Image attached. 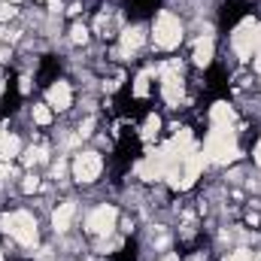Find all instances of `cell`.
Instances as JSON below:
<instances>
[{
    "instance_id": "obj_14",
    "label": "cell",
    "mask_w": 261,
    "mask_h": 261,
    "mask_svg": "<svg viewBox=\"0 0 261 261\" xmlns=\"http://www.w3.org/2000/svg\"><path fill=\"white\" fill-rule=\"evenodd\" d=\"M210 119H213V125L231 128V122H234V110H231L228 103H216V107L210 110Z\"/></svg>"
},
{
    "instance_id": "obj_12",
    "label": "cell",
    "mask_w": 261,
    "mask_h": 261,
    "mask_svg": "<svg viewBox=\"0 0 261 261\" xmlns=\"http://www.w3.org/2000/svg\"><path fill=\"white\" fill-rule=\"evenodd\" d=\"M213 52H216L213 40H210V37H200V40L195 43V55H192V58H195L197 67H206L210 61H213Z\"/></svg>"
},
{
    "instance_id": "obj_3",
    "label": "cell",
    "mask_w": 261,
    "mask_h": 261,
    "mask_svg": "<svg viewBox=\"0 0 261 261\" xmlns=\"http://www.w3.org/2000/svg\"><path fill=\"white\" fill-rule=\"evenodd\" d=\"M152 40H155L158 49H176L179 40H182V24H179V18H176L173 12L161 9L158 18H155V28H152Z\"/></svg>"
},
{
    "instance_id": "obj_21",
    "label": "cell",
    "mask_w": 261,
    "mask_h": 261,
    "mask_svg": "<svg viewBox=\"0 0 261 261\" xmlns=\"http://www.w3.org/2000/svg\"><path fill=\"white\" fill-rule=\"evenodd\" d=\"M12 15H15V6L6 3V0H0V21H9Z\"/></svg>"
},
{
    "instance_id": "obj_26",
    "label": "cell",
    "mask_w": 261,
    "mask_h": 261,
    "mask_svg": "<svg viewBox=\"0 0 261 261\" xmlns=\"http://www.w3.org/2000/svg\"><path fill=\"white\" fill-rule=\"evenodd\" d=\"M6 176H12V167H9V161H3V164H0V179H6Z\"/></svg>"
},
{
    "instance_id": "obj_10",
    "label": "cell",
    "mask_w": 261,
    "mask_h": 261,
    "mask_svg": "<svg viewBox=\"0 0 261 261\" xmlns=\"http://www.w3.org/2000/svg\"><path fill=\"white\" fill-rule=\"evenodd\" d=\"M73 216H76V203H73V200L58 203V210L52 213V228H55V231H67L70 222H73Z\"/></svg>"
},
{
    "instance_id": "obj_18",
    "label": "cell",
    "mask_w": 261,
    "mask_h": 261,
    "mask_svg": "<svg viewBox=\"0 0 261 261\" xmlns=\"http://www.w3.org/2000/svg\"><path fill=\"white\" fill-rule=\"evenodd\" d=\"M34 122L37 125H49L52 122V107L46 103V107H34Z\"/></svg>"
},
{
    "instance_id": "obj_31",
    "label": "cell",
    "mask_w": 261,
    "mask_h": 261,
    "mask_svg": "<svg viewBox=\"0 0 261 261\" xmlns=\"http://www.w3.org/2000/svg\"><path fill=\"white\" fill-rule=\"evenodd\" d=\"M6 3H12V6H15V3H18V0H6Z\"/></svg>"
},
{
    "instance_id": "obj_15",
    "label": "cell",
    "mask_w": 261,
    "mask_h": 261,
    "mask_svg": "<svg viewBox=\"0 0 261 261\" xmlns=\"http://www.w3.org/2000/svg\"><path fill=\"white\" fill-rule=\"evenodd\" d=\"M158 128H161V119H158V116H149V119H146V125H143V140H146V143H152V140L158 137Z\"/></svg>"
},
{
    "instance_id": "obj_13",
    "label": "cell",
    "mask_w": 261,
    "mask_h": 261,
    "mask_svg": "<svg viewBox=\"0 0 261 261\" xmlns=\"http://www.w3.org/2000/svg\"><path fill=\"white\" fill-rule=\"evenodd\" d=\"M21 152V143L15 134H0V161H12Z\"/></svg>"
},
{
    "instance_id": "obj_19",
    "label": "cell",
    "mask_w": 261,
    "mask_h": 261,
    "mask_svg": "<svg viewBox=\"0 0 261 261\" xmlns=\"http://www.w3.org/2000/svg\"><path fill=\"white\" fill-rule=\"evenodd\" d=\"M43 158H46V149H43V146H37V149H28V152H24V164H28V167H31V164H37V161H43Z\"/></svg>"
},
{
    "instance_id": "obj_4",
    "label": "cell",
    "mask_w": 261,
    "mask_h": 261,
    "mask_svg": "<svg viewBox=\"0 0 261 261\" xmlns=\"http://www.w3.org/2000/svg\"><path fill=\"white\" fill-rule=\"evenodd\" d=\"M161 97H164V103L167 107H179V100H182V67L176 64V61H170V64H164L161 70Z\"/></svg>"
},
{
    "instance_id": "obj_17",
    "label": "cell",
    "mask_w": 261,
    "mask_h": 261,
    "mask_svg": "<svg viewBox=\"0 0 261 261\" xmlns=\"http://www.w3.org/2000/svg\"><path fill=\"white\" fill-rule=\"evenodd\" d=\"M70 40L79 43V46H85V43H88V28H85V24H73V28H70Z\"/></svg>"
},
{
    "instance_id": "obj_29",
    "label": "cell",
    "mask_w": 261,
    "mask_h": 261,
    "mask_svg": "<svg viewBox=\"0 0 261 261\" xmlns=\"http://www.w3.org/2000/svg\"><path fill=\"white\" fill-rule=\"evenodd\" d=\"M255 164H261V143H258V149H255Z\"/></svg>"
},
{
    "instance_id": "obj_27",
    "label": "cell",
    "mask_w": 261,
    "mask_h": 261,
    "mask_svg": "<svg viewBox=\"0 0 261 261\" xmlns=\"http://www.w3.org/2000/svg\"><path fill=\"white\" fill-rule=\"evenodd\" d=\"M49 6H52V12H61V0H49Z\"/></svg>"
},
{
    "instance_id": "obj_33",
    "label": "cell",
    "mask_w": 261,
    "mask_h": 261,
    "mask_svg": "<svg viewBox=\"0 0 261 261\" xmlns=\"http://www.w3.org/2000/svg\"><path fill=\"white\" fill-rule=\"evenodd\" d=\"M0 94H3V85H0Z\"/></svg>"
},
{
    "instance_id": "obj_25",
    "label": "cell",
    "mask_w": 261,
    "mask_h": 261,
    "mask_svg": "<svg viewBox=\"0 0 261 261\" xmlns=\"http://www.w3.org/2000/svg\"><path fill=\"white\" fill-rule=\"evenodd\" d=\"M18 88H21V94H28V91H31V79L21 76V79H18Z\"/></svg>"
},
{
    "instance_id": "obj_1",
    "label": "cell",
    "mask_w": 261,
    "mask_h": 261,
    "mask_svg": "<svg viewBox=\"0 0 261 261\" xmlns=\"http://www.w3.org/2000/svg\"><path fill=\"white\" fill-rule=\"evenodd\" d=\"M240 152H237V140H234V130L222 128V125H213L206 143H203V158L213 161V164H228L234 161Z\"/></svg>"
},
{
    "instance_id": "obj_6",
    "label": "cell",
    "mask_w": 261,
    "mask_h": 261,
    "mask_svg": "<svg viewBox=\"0 0 261 261\" xmlns=\"http://www.w3.org/2000/svg\"><path fill=\"white\" fill-rule=\"evenodd\" d=\"M116 219H119V210L110 206V203H100L97 210L88 213L85 228H88V234H94V237H107V234L116 228Z\"/></svg>"
},
{
    "instance_id": "obj_9",
    "label": "cell",
    "mask_w": 261,
    "mask_h": 261,
    "mask_svg": "<svg viewBox=\"0 0 261 261\" xmlns=\"http://www.w3.org/2000/svg\"><path fill=\"white\" fill-rule=\"evenodd\" d=\"M170 149H173L179 158H186L189 152H195V137H192V130L189 128H176L173 140H170Z\"/></svg>"
},
{
    "instance_id": "obj_7",
    "label": "cell",
    "mask_w": 261,
    "mask_h": 261,
    "mask_svg": "<svg viewBox=\"0 0 261 261\" xmlns=\"http://www.w3.org/2000/svg\"><path fill=\"white\" fill-rule=\"evenodd\" d=\"M100 167H103V161L97 152H79L73 161V176H76V182H94L100 176Z\"/></svg>"
},
{
    "instance_id": "obj_22",
    "label": "cell",
    "mask_w": 261,
    "mask_h": 261,
    "mask_svg": "<svg viewBox=\"0 0 261 261\" xmlns=\"http://www.w3.org/2000/svg\"><path fill=\"white\" fill-rule=\"evenodd\" d=\"M21 189H24V192L31 195V192H37V189H40V179H37V176H24V182H21Z\"/></svg>"
},
{
    "instance_id": "obj_8",
    "label": "cell",
    "mask_w": 261,
    "mask_h": 261,
    "mask_svg": "<svg viewBox=\"0 0 261 261\" xmlns=\"http://www.w3.org/2000/svg\"><path fill=\"white\" fill-rule=\"evenodd\" d=\"M70 103H73V91H70V82L58 79V82L49 88V107H52V110H58V113H64V110H70Z\"/></svg>"
},
{
    "instance_id": "obj_5",
    "label": "cell",
    "mask_w": 261,
    "mask_h": 261,
    "mask_svg": "<svg viewBox=\"0 0 261 261\" xmlns=\"http://www.w3.org/2000/svg\"><path fill=\"white\" fill-rule=\"evenodd\" d=\"M231 46H234V52H237L243 61H249V58L255 55V46H258V21L243 18V21L237 24L234 37H231Z\"/></svg>"
},
{
    "instance_id": "obj_30",
    "label": "cell",
    "mask_w": 261,
    "mask_h": 261,
    "mask_svg": "<svg viewBox=\"0 0 261 261\" xmlns=\"http://www.w3.org/2000/svg\"><path fill=\"white\" fill-rule=\"evenodd\" d=\"M164 261H176V255H167V258H164Z\"/></svg>"
},
{
    "instance_id": "obj_23",
    "label": "cell",
    "mask_w": 261,
    "mask_h": 261,
    "mask_svg": "<svg viewBox=\"0 0 261 261\" xmlns=\"http://www.w3.org/2000/svg\"><path fill=\"white\" fill-rule=\"evenodd\" d=\"M91 128H94V119H85V122L79 125V130H76V134H79V137H88V134H91Z\"/></svg>"
},
{
    "instance_id": "obj_11",
    "label": "cell",
    "mask_w": 261,
    "mask_h": 261,
    "mask_svg": "<svg viewBox=\"0 0 261 261\" xmlns=\"http://www.w3.org/2000/svg\"><path fill=\"white\" fill-rule=\"evenodd\" d=\"M143 40H146V31H143L140 24L128 28V31L122 34V55H134V52L143 46Z\"/></svg>"
},
{
    "instance_id": "obj_16",
    "label": "cell",
    "mask_w": 261,
    "mask_h": 261,
    "mask_svg": "<svg viewBox=\"0 0 261 261\" xmlns=\"http://www.w3.org/2000/svg\"><path fill=\"white\" fill-rule=\"evenodd\" d=\"M149 76H152V70H143V73L134 79V94H137V97H146V94H149Z\"/></svg>"
},
{
    "instance_id": "obj_2",
    "label": "cell",
    "mask_w": 261,
    "mask_h": 261,
    "mask_svg": "<svg viewBox=\"0 0 261 261\" xmlns=\"http://www.w3.org/2000/svg\"><path fill=\"white\" fill-rule=\"evenodd\" d=\"M0 231L15 237V243H21V246H34L37 243V219L28 210H18L12 216H0Z\"/></svg>"
},
{
    "instance_id": "obj_24",
    "label": "cell",
    "mask_w": 261,
    "mask_h": 261,
    "mask_svg": "<svg viewBox=\"0 0 261 261\" xmlns=\"http://www.w3.org/2000/svg\"><path fill=\"white\" fill-rule=\"evenodd\" d=\"M64 170H67V161L64 158H58V161L52 164V173H55V176H64Z\"/></svg>"
},
{
    "instance_id": "obj_32",
    "label": "cell",
    "mask_w": 261,
    "mask_h": 261,
    "mask_svg": "<svg viewBox=\"0 0 261 261\" xmlns=\"http://www.w3.org/2000/svg\"><path fill=\"white\" fill-rule=\"evenodd\" d=\"M0 261H3V249H0Z\"/></svg>"
},
{
    "instance_id": "obj_28",
    "label": "cell",
    "mask_w": 261,
    "mask_h": 261,
    "mask_svg": "<svg viewBox=\"0 0 261 261\" xmlns=\"http://www.w3.org/2000/svg\"><path fill=\"white\" fill-rule=\"evenodd\" d=\"M6 58H9V49H6V46L0 43V61H6Z\"/></svg>"
},
{
    "instance_id": "obj_20",
    "label": "cell",
    "mask_w": 261,
    "mask_h": 261,
    "mask_svg": "<svg viewBox=\"0 0 261 261\" xmlns=\"http://www.w3.org/2000/svg\"><path fill=\"white\" fill-rule=\"evenodd\" d=\"M225 261H252V252L249 249H234V252H228Z\"/></svg>"
}]
</instances>
